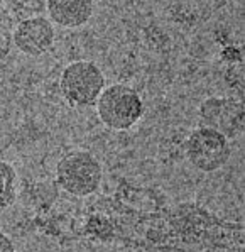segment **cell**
Returning <instances> with one entry per match:
<instances>
[{
	"instance_id": "obj_4",
	"label": "cell",
	"mask_w": 245,
	"mask_h": 252,
	"mask_svg": "<svg viewBox=\"0 0 245 252\" xmlns=\"http://www.w3.org/2000/svg\"><path fill=\"white\" fill-rule=\"evenodd\" d=\"M184 153L188 161L196 169L212 173L220 169L230 159L232 147L228 137L210 127L194 129L184 142Z\"/></svg>"
},
{
	"instance_id": "obj_9",
	"label": "cell",
	"mask_w": 245,
	"mask_h": 252,
	"mask_svg": "<svg viewBox=\"0 0 245 252\" xmlns=\"http://www.w3.org/2000/svg\"><path fill=\"white\" fill-rule=\"evenodd\" d=\"M0 252H15L12 240L0 232Z\"/></svg>"
},
{
	"instance_id": "obj_5",
	"label": "cell",
	"mask_w": 245,
	"mask_h": 252,
	"mask_svg": "<svg viewBox=\"0 0 245 252\" xmlns=\"http://www.w3.org/2000/svg\"><path fill=\"white\" fill-rule=\"evenodd\" d=\"M203 127L216 130L225 137H237L244 132V103L240 100L210 96L200 105Z\"/></svg>"
},
{
	"instance_id": "obj_2",
	"label": "cell",
	"mask_w": 245,
	"mask_h": 252,
	"mask_svg": "<svg viewBox=\"0 0 245 252\" xmlns=\"http://www.w3.org/2000/svg\"><path fill=\"white\" fill-rule=\"evenodd\" d=\"M58 183L75 196H88L102 183V164L87 151H73L58 162Z\"/></svg>"
},
{
	"instance_id": "obj_3",
	"label": "cell",
	"mask_w": 245,
	"mask_h": 252,
	"mask_svg": "<svg viewBox=\"0 0 245 252\" xmlns=\"http://www.w3.org/2000/svg\"><path fill=\"white\" fill-rule=\"evenodd\" d=\"M61 93L73 107H88L98 100L103 92L105 78L102 69L92 61H75L63 69L60 80Z\"/></svg>"
},
{
	"instance_id": "obj_7",
	"label": "cell",
	"mask_w": 245,
	"mask_h": 252,
	"mask_svg": "<svg viewBox=\"0 0 245 252\" xmlns=\"http://www.w3.org/2000/svg\"><path fill=\"white\" fill-rule=\"evenodd\" d=\"M48 12L61 27H80L93 14V0H48Z\"/></svg>"
},
{
	"instance_id": "obj_6",
	"label": "cell",
	"mask_w": 245,
	"mask_h": 252,
	"mask_svg": "<svg viewBox=\"0 0 245 252\" xmlns=\"http://www.w3.org/2000/svg\"><path fill=\"white\" fill-rule=\"evenodd\" d=\"M14 44L27 56H41L54 44V27L44 17L26 19L15 27Z\"/></svg>"
},
{
	"instance_id": "obj_8",
	"label": "cell",
	"mask_w": 245,
	"mask_h": 252,
	"mask_svg": "<svg viewBox=\"0 0 245 252\" xmlns=\"http://www.w3.org/2000/svg\"><path fill=\"white\" fill-rule=\"evenodd\" d=\"M15 181L17 174L9 162L0 161V210H5L15 200Z\"/></svg>"
},
{
	"instance_id": "obj_1",
	"label": "cell",
	"mask_w": 245,
	"mask_h": 252,
	"mask_svg": "<svg viewBox=\"0 0 245 252\" xmlns=\"http://www.w3.org/2000/svg\"><path fill=\"white\" fill-rule=\"evenodd\" d=\"M96 112L107 127L114 130H127L142 117L144 105L134 88L127 85H112L100 93Z\"/></svg>"
}]
</instances>
